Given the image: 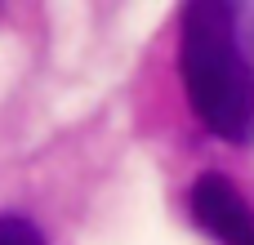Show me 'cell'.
<instances>
[{
    "instance_id": "cell-1",
    "label": "cell",
    "mask_w": 254,
    "mask_h": 245,
    "mask_svg": "<svg viewBox=\"0 0 254 245\" xmlns=\"http://www.w3.org/2000/svg\"><path fill=\"white\" fill-rule=\"evenodd\" d=\"M179 76L196 121L237 147L254 143V9L188 4L179 18Z\"/></svg>"
},
{
    "instance_id": "cell-3",
    "label": "cell",
    "mask_w": 254,
    "mask_h": 245,
    "mask_svg": "<svg viewBox=\"0 0 254 245\" xmlns=\"http://www.w3.org/2000/svg\"><path fill=\"white\" fill-rule=\"evenodd\" d=\"M0 245H45L40 228L22 214H0Z\"/></svg>"
},
{
    "instance_id": "cell-2",
    "label": "cell",
    "mask_w": 254,
    "mask_h": 245,
    "mask_svg": "<svg viewBox=\"0 0 254 245\" xmlns=\"http://www.w3.org/2000/svg\"><path fill=\"white\" fill-rule=\"evenodd\" d=\"M192 223L219 245H254V205L228 174H201L188 192Z\"/></svg>"
}]
</instances>
